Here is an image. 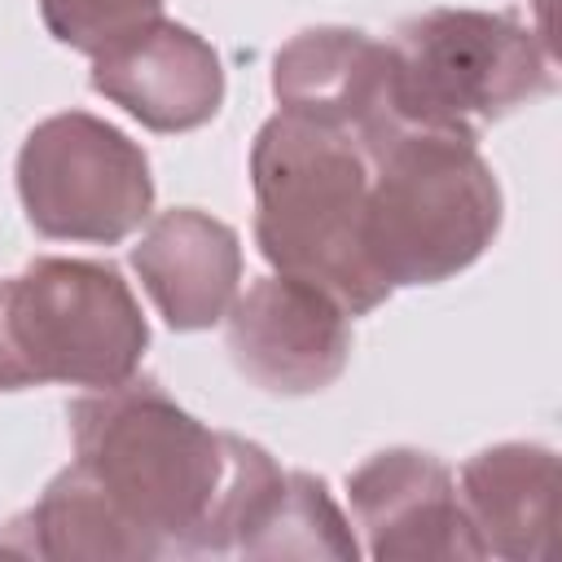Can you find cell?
I'll return each mask as SVG.
<instances>
[{
	"instance_id": "6da1fadb",
	"label": "cell",
	"mask_w": 562,
	"mask_h": 562,
	"mask_svg": "<svg viewBox=\"0 0 562 562\" xmlns=\"http://www.w3.org/2000/svg\"><path fill=\"white\" fill-rule=\"evenodd\" d=\"M75 465L149 558H228L281 465L250 439L202 426L158 382L127 378L70 404Z\"/></svg>"
},
{
	"instance_id": "7a4b0ae2",
	"label": "cell",
	"mask_w": 562,
	"mask_h": 562,
	"mask_svg": "<svg viewBox=\"0 0 562 562\" xmlns=\"http://www.w3.org/2000/svg\"><path fill=\"white\" fill-rule=\"evenodd\" d=\"M255 241L263 259L325 290L347 316L391 299L364 250L369 158L347 132L272 114L250 145Z\"/></svg>"
},
{
	"instance_id": "3957f363",
	"label": "cell",
	"mask_w": 562,
	"mask_h": 562,
	"mask_svg": "<svg viewBox=\"0 0 562 562\" xmlns=\"http://www.w3.org/2000/svg\"><path fill=\"white\" fill-rule=\"evenodd\" d=\"M369 158L364 250L386 290L465 272L501 228V184L474 132L391 119L360 140Z\"/></svg>"
},
{
	"instance_id": "277c9868",
	"label": "cell",
	"mask_w": 562,
	"mask_h": 562,
	"mask_svg": "<svg viewBox=\"0 0 562 562\" xmlns=\"http://www.w3.org/2000/svg\"><path fill=\"white\" fill-rule=\"evenodd\" d=\"M149 325L119 268L40 255L0 281V391L119 386L140 369Z\"/></svg>"
},
{
	"instance_id": "5b68a950",
	"label": "cell",
	"mask_w": 562,
	"mask_h": 562,
	"mask_svg": "<svg viewBox=\"0 0 562 562\" xmlns=\"http://www.w3.org/2000/svg\"><path fill=\"white\" fill-rule=\"evenodd\" d=\"M386 48L391 101L408 123L474 132L553 92V57L514 13L426 9L404 18Z\"/></svg>"
},
{
	"instance_id": "8992f818",
	"label": "cell",
	"mask_w": 562,
	"mask_h": 562,
	"mask_svg": "<svg viewBox=\"0 0 562 562\" xmlns=\"http://www.w3.org/2000/svg\"><path fill=\"white\" fill-rule=\"evenodd\" d=\"M18 193L31 228L53 241L114 246L154 211L145 149L88 110H66L31 127L18 149Z\"/></svg>"
},
{
	"instance_id": "52a82bcc",
	"label": "cell",
	"mask_w": 562,
	"mask_h": 562,
	"mask_svg": "<svg viewBox=\"0 0 562 562\" xmlns=\"http://www.w3.org/2000/svg\"><path fill=\"white\" fill-rule=\"evenodd\" d=\"M228 356L268 395H316L351 360L347 312L299 277H259L228 303Z\"/></svg>"
},
{
	"instance_id": "ba28073f",
	"label": "cell",
	"mask_w": 562,
	"mask_h": 562,
	"mask_svg": "<svg viewBox=\"0 0 562 562\" xmlns=\"http://www.w3.org/2000/svg\"><path fill=\"white\" fill-rule=\"evenodd\" d=\"M356 527L378 562H422V558H483L470 531L457 483L443 461L417 448H386L369 457L347 479Z\"/></svg>"
},
{
	"instance_id": "9c48e42d",
	"label": "cell",
	"mask_w": 562,
	"mask_h": 562,
	"mask_svg": "<svg viewBox=\"0 0 562 562\" xmlns=\"http://www.w3.org/2000/svg\"><path fill=\"white\" fill-rule=\"evenodd\" d=\"M92 88L149 132H193L224 101V66L202 35L154 18L92 57Z\"/></svg>"
},
{
	"instance_id": "30bf717a",
	"label": "cell",
	"mask_w": 562,
	"mask_h": 562,
	"mask_svg": "<svg viewBox=\"0 0 562 562\" xmlns=\"http://www.w3.org/2000/svg\"><path fill=\"white\" fill-rule=\"evenodd\" d=\"M272 92L281 114L356 140L400 119L391 101V48L351 26L299 31L272 61Z\"/></svg>"
},
{
	"instance_id": "8fae6325",
	"label": "cell",
	"mask_w": 562,
	"mask_h": 562,
	"mask_svg": "<svg viewBox=\"0 0 562 562\" xmlns=\"http://www.w3.org/2000/svg\"><path fill=\"white\" fill-rule=\"evenodd\" d=\"M132 268L145 294L154 299L158 316L171 329L189 334L211 329L237 299L241 246L224 220L193 206H176L162 211L132 246Z\"/></svg>"
},
{
	"instance_id": "7c38bea8",
	"label": "cell",
	"mask_w": 562,
	"mask_h": 562,
	"mask_svg": "<svg viewBox=\"0 0 562 562\" xmlns=\"http://www.w3.org/2000/svg\"><path fill=\"white\" fill-rule=\"evenodd\" d=\"M461 509L483 558L536 562L558 509V457L544 443H496L461 465Z\"/></svg>"
},
{
	"instance_id": "4fadbf2b",
	"label": "cell",
	"mask_w": 562,
	"mask_h": 562,
	"mask_svg": "<svg viewBox=\"0 0 562 562\" xmlns=\"http://www.w3.org/2000/svg\"><path fill=\"white\" fill-rule=\"evenodd\" d=\"M0 553L13 558H123V562H145L140 536L119 518V509L101 496V487L70 461L44 496L18 514L0 531Z\"/></svg>"
},
{
	"instance_id": "5bb4252c",
	"label": "cell",
	"mask_w": 562,
	"mask_h": 562,
	"mask_svg": "<svg viewBox=\"0 0 562 562\" xmlns=\"http://www.w3.org/2000/svg\"><path fill=\"white\" fill-rule=\"evenodd\" d=\"M241 558H334L351 562L360 553L351 522L334 505L321 479L303 470H281L259 505L250 509L237 549Z\"/></svg>"
},
{
	"instance_id": "9a60e30c",
	"label": "cell",
	"mask_w": 562,
	"mask_h": 562,
	"mask_svg": "<svg viewBox=\"0 0 562 562\" xmlns=\"http://www.w3.org/2000/svg\"><path fill=\"white\" fill-rule=\"evenodd\" d=\"M40 18L57 44L97 57L101 48L162 18V0H40Z\"/></svg>"
}]
</instances>
